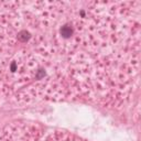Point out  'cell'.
Here are the masks:
<instances>
[{
	"label": "cell",
	"instance_id": "obj_1",
	"mask_svg": "<svg viewBox=\"0 0 141 141\" xmlns=\"http://www.w3.org/2000/svg\"><path fill=\"white\" fill-rule=\"evenodd\" d=\"M72 33H73V30L67 26H63V28L61 29V34L63 35L64 37H69L71 35H72Z\"/></svg>",
	"mask_w": 141,
	"mask_h": 141
},
{
	"label": "cell",
	"instance_id": "obj_2",
	"mask_svg": "<svg viewBox=\"0 0 141 141\" xmlns=\"http://www.w3.org/2000/svg\"><path fill=\"white\" fill-rule=\"evenodd\" d=\"M29 37H30V33L26 31H21L20 33L18 34V39L20 41H22V42H26Z\"/></svg>",
	"mask_w": 141,
	"mask_h": 141
}]
</instances>
